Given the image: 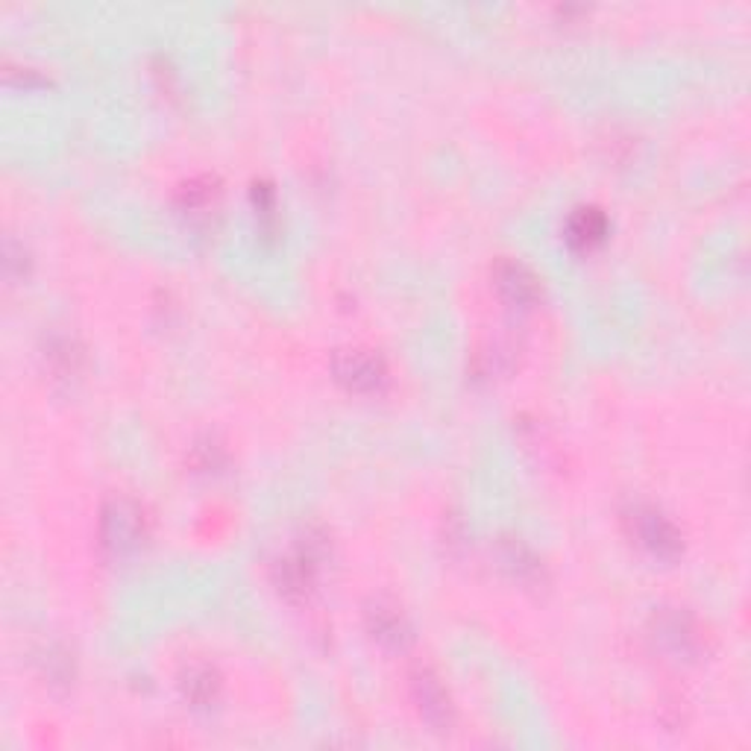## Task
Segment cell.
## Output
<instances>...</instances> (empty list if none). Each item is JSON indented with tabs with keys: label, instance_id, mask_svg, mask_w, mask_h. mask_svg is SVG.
Returning <instances> with one entry per match:
<instances>
[{
	"label": "cell",
	"instance_id": "cell-5",
	"mask_svg": "<svg viewBox=\"0 0 751 751\" xmlns=\"http://www.w3.org/2000/svg\"><path fill=\"white\" fill-rule=\"evenodd\" d=\"M414 699L420 704V714L432 725H450L452 719V702L450 693L443 690V684L432 672L420 669L414 676Z\"/></svg>",
	"mask_w": 751,
	"mask_h": 751
},
{
	"label": "cell",
	"instance_id": "cell-7",
	"mask_svg": "<svg viewBox=\"0 0 751 751\" xmlns=\"http://www.w3.org/2000/svg\"><path fill=\"white\" fill-rule=\"evenodd\" d=\"M182 693H186L188 702L194 704H208L217 695V676L208 667H191L182 676Z\"/></svg>",
	"mask_w": 751,
	"mask_h": 751
},
{
	"label": "cell",
	"instance_id": "cell-6",
	"mask_svg": "<svg viewBox=\"0 0 751 751\" xmlns=\"http://www.w3.org/2000/svg\"><path fill=\"white\" fill-rule=\"evenodd\" d=\"M605 235H608V220H605L599 208H582L570 220V241L575 247H582V250H591L593 245H599Z\"/></svg>",
	"mask_w": 751,
	"mask_h": 751
},
{
	"label": "cell",
	"instance_id": "cell-3",
	"mask_svg": "<svg viewBox=\"0 0 751 751\" xmlns=\"http://www.w3.org/2000/svg\"><path fill=\"white\" fill-rule=\"evenodd\" d=\"M144 535L141 511L132 502H112L104 514V544L115 552H130Z\"/></svg>",
	"mask_w": 751,
	"mask_h": 751
},
{
	"label": "cell",
	"instance_id": "cell-2",
	"mask_svg": "<svg viewBox=\"0 0 751 751\" xmlns=\"http://www.w3.org/2000/svg\"><path fill=\"white\" fill-rule=\"evenodd\" d=\"M335 373L349 391L356 394H373L385 385V365L365 349H344L335 358Z\"/></svg>",
	"mask_w": 751,
	"mask_h": 751
},
{
	"label": "cell",
	"instance_id": "cell-8",
	"mask_svg": "<svg viewBox=\"0 0 751 751\" xmlns=\"http://www.w3.org/2000/svg\"><path fill=\"white\" fill-rule=\"evenodd\" d=\"M367 620H370L373 637H379L382 643H400V640H403L405 625H403V617H400V610L385 608V605H376V608H370V613H367Z\"/></svg>",
	"mask_w": 751,
	"mask_h": 751
},
{
	"label": "cell",
	"instance_id": "cell-4",
	"mask_svg": "<svg viewBox=\"0 0 751 751\" xmlns=\"http://www.w3.org/2000/svg\"><path fill=\"white\" fill-rule=\"evenodd\" d=\"M493 285L502 294V300H508L511 306H523V309L540 297L537 276L520 262H499L497 271H493Z\"/></svg>",
	"mask_w": 751,
	"mask_h": 751
},
{
	"label": "cell",
	"instance_id": "cell-1",
	"mask_svg": "<svg viewBox=\"0 0 751 751\" xmlns=\"http://www.w3.org/2000/svg\"><path fill=\"white\" fill-rule=\"evenodd\" d=\"M631 532L657 558H676L681 552V535L655 508H637L631 514Z\"/></svg>",
	"mask_w": 751,
	"mask_h": 751
},
{
	"label": "cell",
	"instance_id": "cell-9",
	"mask_svg": "<svg viewBox=\"0 0 751 751\" xmlns=\"http://www.w3.org/2000/svg\"><path fill=\"white\" fill-rule=\"evenodd\" d=\"M660 637L669 640L678 655H693L695 646H699V637H695V631L690 629V622L678 620V617L669 622V625L660 629Z\"/></svg>",
	"mask_w": 751,
	"mask_h": 751
}]
</instances>
